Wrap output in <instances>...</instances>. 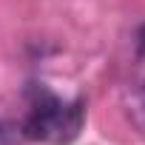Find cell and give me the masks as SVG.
Returning <instances> with one entry per match:
<instances>
[{
    "label": "cell",
    "mask_w": 145,
    "mask_h": 145,
    "mask_svg": "<svg viewBox=\"0 0 145 145\" xmlns=\"http://www.w3.org/2000/svg\"><path fill=\"white\" fill-rule=\"evenodd\" d=\"M137 48H139V54L145 57V23L137 29Z\"/></svg>",
    "instance_id": "277c9868"
},
{
    "label": "cell",
    "mask_w": 145,
    "mask_h": 145,
    "mask_svg": "<svg viewBox=\"0 0 145 145\" xmlns=\"http://www.w3.org/2000/svg\"><path fill=\"white\" fill-rule=\"evenodd\" d=\"M20 142H23V128L0 120V145H20Z\"/></svg>",
    "instance_id": "3957f363"
},
{
    "label": "cell",
    "mask_w": 145,
    "mask_h": 145,
    "mask_svg": "<svg viewBox=\"0 0 145 145\" xmlns=\"http://www.w3.org/2000/svg\"><path fill=\"white\" fill-rule=\"evenodd\" d=\"M122 105H125V114H128L131 125L145 137V80H137V83L128 86Z\"/></svg>",
    "instance_id": "7a4b0ae2"
},
{
    "label": "cell",
    "mask_w": 145,
    "mask_h": 145,
    "mask_svg": "<svg viewBox=\"0 0 145 145\" xmlns=\"http://www.w3.org/2000/svg\"><path fill=\"white\" fill-rule=\"evenodd\" d=\"M83 117H86V108L80 100L63 103L54 94H40V100L31 105V111L20 128H23L26 139H43L51 145H65L80 134Z\"/></svg>",
    "instance_id": "6da1fadb"
}]
</instances>
